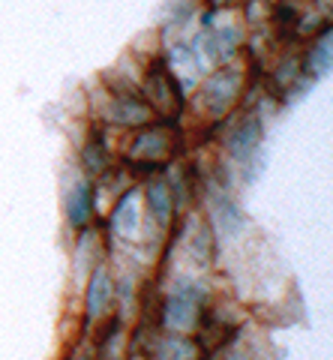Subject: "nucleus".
<instances>
[{
	"mask_svg": "<svg viewBox=\"0 0 333 360\" xmlns=\"http://www.w3.org/2000/svg\"><path fill=\"white\" fill-rule=\"evenodd\" d=\"M226 123V132H222V160L231 168H243L252 160L264 156V132H268V123H264L259 108H237Z\"/></svg>",
	"mask_w": 333,
	"mask_h": 360,
	"instance_id": "4",
	"label": "nucleus"
},
{
	"mask_svg": "<svg viewBox=\"0 0 333 360\" xmlns=\"http://www.w3.org/2000/svg\"><path fill=\"white\" fill-rule=\"evenodd\" d=\"M247 66L240 60L237 63H226V66H214L202 82L190 90V111L195 117H202L210 127L228 120L235 111L240 108L243 96H247Z\"/></svg>",
	"mask_w": 333,
	"mask_h": 360,
	"instance_id": "2",
	"label": "nucleus"
},
{
	"mask_svg": "<svg viewBox=\"0 0 333 360\" xmlns=\"http://www.w3.org/2000/svg\"><path fill=\"white\" fill-rule=\"evenodd\" d=\"M115 264L111 258L99 262L81 283V315H79V333L87 336L103 319L115 312Z\"/></svg>",
	"mask_w": 333,
	"mask_h": 360,
	"instance_id": "8",
	"label": "nucleus"
},
{
	"mask_svg": "<svg viewBox=\"0 0 333 360\" xmlns=\"http://www.w3.org/2000/svg\"><path fill=\"white\" fill-rule=\"evenodd\" d=\"M177 153H181V129H177V120L171 117H157L126 132L124 150H120L124 165H129V174L136 180L159 174L162 168L174 162Z\"/></svg>",
	"mask_w": 333,
	"mask_h": 360,
	"instance_id": "1",
	"label": "nucleus"
},
{
	"mask_svg": "<svg viewBox=\"0 0 333 360\" xmlns=\"http://www.w3.org/2000/svg\"><path fill=\"white\" fill-rule=\"evenodd\" d=\"M202 33V30H198ZM243 49H247V25L226 6L216 18V25L202 33V54L207 66H226V63H237Z\"/></svg>",
	"mask_w": 333,
	"mask_h": 360,
	"instance_id": "9",
	"label": "nucleus"
},
{
	"mask_svg": "<svg viewBox=\"0 0 333 360\" xmlns=\"http://www.w3.org/2000/svg\"><path fill=\"white\" fill-rule=\"evenodd\" d=\"M60 210H63V225L66 231H84L96 225L99 219V193L96 180L81 174L79 168H70L63 177V195H60Z\"/></svg>",
	"mask_w": 333,
	"mask_h": 360,
	"instance_id": "6",
	"label": "nucleus"
},
{
	"mask_svg": "<svg viewBox=\"0 0 333 360\" xmlns=\"http://www.w3.org/2000/svg\"><path fill=\"white\" fill-rule=\"evenodd\" d=\"M301 63H303V72L318 82L333 70V21L321 25L313 37H309L306 49L301 54Z\"/></svg>",
	"mask_w": 333,
	"mask_h": 360,
	"instance_id": "12",
	"label": "nucleus"
},
{
	"mask_svg": "<svg viewBox=\"0 0 333 360\" xmlns=\"http://www.w3.org/2000/svg\"><path fill=\"white\" fill-rule=\"evenodd\" d=\"M138 195H141V213H144V243L141 246H162L174 225L186 217L181 205H177L169 174L159 172V174L138 180Z\"/></svg>",
	"mask_w": 333,
	"mask_h": 360,
	"instance_id": "3",
	"label": "nucleus"
},
{
	"mask_svg": "<svg viewBox=\"0 0 333 360\" xmlns=\"http://www.w3.org/2000/svg\"><path fill=\"white\" fill-rule=\"evenodd\" d=\"M117 132L111 127H103V123H91V132L84 135V141L79 144V156H75V168L87 177H103L111 168V156H115V148L108 144V135Z\"/></svg>",
	"mask_w": 333,
	"mask_h": 360,
	"instance_id": "11",
	"label": "nucleus"
},
{
	"mask_svg": "<svg viewBox=\"0 0 333 360\" xmlns=\"http://www.w3.org/2000/svg\"><path fill=\"white\" fill-rule=\"evenodd\" d=\"M216 348H219V360H261L259 352H255V345L243 336L240 328L231 330Z\"/></svg>",
	"mask_w": 333,
	"mask_h": 360,
	"instance_id": "14",
	"label": "nucleus"
},
{
	"mask_svg": "<svg viewBox=\"0 0 333 360\" xmlns=\"http://www.w3.org/2000/svg\"><path fill=\"white\" fill-rule=\"evenodd\" d=\"M202 205H204L202 217L207 219L219 250L222 246H231V243L243 240V234H247V229H249V219H247V213H243L240 201L235 198V189L207 186Z\"/></svg>",
	"mask_w": 333,
	"mask_h": 360,
	"instance_id": "5",
	"label": "nucleus"
},
{
	"mask_svg": "<svg viewBox=\"0 0 333 360\" xmlns=\"http://www.w3.org/2000/svg\"><path fill=\"white\" fill-rule=\"evenodd\" d=\"M99 229L105 231V238H117L124 243L141 246L144 243V213H141V195H138V180L129 184L126 189L108 201L105 217H99Z\"/></svg>",
	"mask_w": 333,
	"mask_h": 360,
	"instance_id": "7",
	"label": "nucleus"
},
{
	"mask_svg": "<svg viewBox=\"0 0 333 360\" xmlns=\"http://www.w3.org/2000/svg\"><path fill=\"white\" fill-rule=\"evenodd\" d=\"M132 348H141L144 360H202L204 345H202L198 336H183V333H169V330H159V328H148L141 345H132Z\"/></svg>",
	"mask_w": 333,
	"mask_h": 360,
	"instance_id": "10",
	"label": "nucleus"
},
{
	"mask_svg": "<svg viewBox=\"0 0 333 360\" xmlns=\"http://www.w3.org/2000/svg\"><path fill=\"white\" fill-rule=\"evenodd\" d=\"M198 15V0H171L169 13H162L159 21V39L162 45H171L177 39H183L192 30Z\"/></svg>",
	"mask_w": 333,
	"mask_h": 360,
	"instance_id": "13",
	"label": "nucleus"
}]
</instances>
